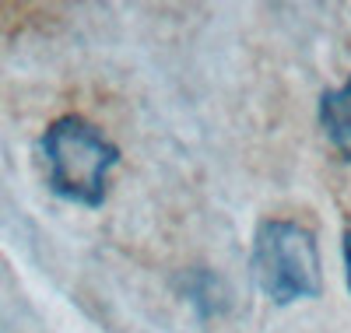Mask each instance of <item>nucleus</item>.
Listing matches in <instances>:
<instances>
[{
    "mask_svg": "<svg viewBox=\"0 0 351 333\" xmlns=\"http://www.w3.org/2000/svg\"><path fill=\"white\" fill-rule=\"evenodd\" d=\"M43 155L49 169V186L56 193L81 207H99L106 200L109 172L120 162V147L88 119L64 116L46 130Z\"/></svg>",
    "mask_w": 351,
    "mask_h": 333,
    "instance_id": "obj_1",
    "label": "nucleus"
},
{
    "mask_svg": "<svg viewBox=\"0 0 351 333\" xmlns=\"http://www.w3.org/2000/svg\"><path fill=\"white\" fill-rule=\"evenodd\" d=\"M253 278L274 306L316 298L324 288V274L313 232L299 221H263L253 242Z\"/></svg>",
    "mask_w": 351,
    "mask_h": 333,
    "instance_id": "obj_2",
    "label": "nucleus"
},
{
    "mask_svg": "<svg viewBox=\"0 0 351 333\" xmlns=\"http://www.w3.org/2000/svg\"><path fill=\"white\" fill-rule=\"evenodd\" d=\"M319 123H324L334 147L351 158V81L319 99Z\"/></svg>",
    "mask_w": 351,
    "mask_h": 333,
    "instance_id": "obj_3",
    "label": "nucleus"
},
{
    "mask_svg": "<svg viewBox=\"0 0 351 333\" xmlns=\"http://www.w3.org/2000/svg\"><path fill=\"white\" fill-rule=\"evenodd\" d=\"M344 274H348V288H351V228L344 235Z\"/></svg>",
    "mask_w": 351,
    "mask_h": 333,
    "instance_id": "obj_4",
    "label": "nucleus"
}]
</instances>
